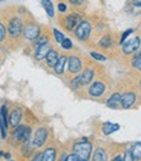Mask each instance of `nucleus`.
<instances>
[{"instance_id":"18","label":"nucleus","mask_w":141,"mask_h":161,"mask_svg":"<svg viewBox=\"0 0 141 161\" xmlns=\"http://www.w3.org/2000/svg\"><path fill=\"white\" fill-rule=\"evenodd\" d=\"M65 63H68V58H67L65 55H60V56H59V60H58V63L55 64V67H54V69H55V74H56V75H61L63 72H64Z\"/></svg>"},{"instance_id":"5","label":"nucleus","mask_w":141,"mask_h":161,"mask_svg":"<svg viewBox=\"0 0 141 161\" xmlns=\"http://www.w3.org/2000/svg\"><path fill=\"white\" fill-rule=\"evenodd\" d=\"M41 34V29L37 24H28V25L24 28V38L26 39V41H30V42H34L35 39L39 37Z\"/></svg>"},{"instance_id":"15","label":"nucleus","mask_w":141,"mask_h":161,"mask_svg":"<svg viewBox=\"0 0 141 161\" xmlns=\"http://www.w3.org/2000/svg\"><path fill=\"white\" fill-rule=\"evenodd\" d=\"M107 106L111 109H116V108H122V94L120 93H114L111 97L107 100Z\"/></svg>"},{"instance_id":"12","label":"nucleus","mask_w":141,"mask_h":161,"mask_svg":"<svg viewBox=\"0 0 141 161\" xmlns=\"http://www.w3.org/2000/svg\"><path fill=\"white\" fill-rule=\"evenodd\" d=\"M50 50H51V46H50V43H49V42L44 43V45H42L41 47H38V49L35 50L34 59H35L37 62H41L42 59H44L46 56H47V54L50 53Z\"/></svg>"},{"instance_id":"35","label":"nucleus","mask_w":141,"mask_h":161,"mask_svg":"<svg viewBox=\"0 0 141 161\" xmlns=\"http://www.w3.org/2000/svg\"><path fill=\"white\" fill-rule=\"evenodd\" d=\"M133 5L135 7H141V0H133Z\"/></svg>"},{"instance_id":"30","label":"nucleus","mask_w":141,"mask_h":161,"mask_svg":"<svg viewBox=\"0 0 141 161\" xmlns=\"http://www.w3.org/2000/svg\"><path fill=\"white\" fill-rule=\"evenodd\" d=\"M67 160L68 161H85L80 155H77V153H75V152H73V153L72 155H69L68 157H67Z\"/></svg>"},{"instance_id":"24","label":"nucleus","mask_w":141,"mask_h":161,"mask_svg":"<svg viewBox=\"0 0 141 161\" xmlns=\"http://www.w3.org/2000/svg\"><path fill=\"white\" fill-rule=\"evenodd\" d=\"M111 45H112V39H111V37H110V36H105L99 41V46L103 47V49H108Z\"/></svg>"},{"instance_id":"34","label":"nucleus","mask_w":141,"mask_h":161,"mask_svg":"<svg viewBox=\"0 0 141 161\" xmlns=\"http://www.w3.org/2000/svg\"><path fill=\"white\" fill-rule=\"evenodd\" d=\"M58 8H59V11H60V12H65V11H67V5H65L64 3H59Z\"/></svg>"},{"instance_id":"20","label":"nucleus","mask_w":141,"mask_h":161,"mask_svg":"<svg viewBox=\"0 0 141 161\" xmlns=\"http://www.w3.org/2000/svg\"><path fill=\"white\" fill-rule=\"evenodd\" d=\"M55 158H56V151H55V148L50 147L44 152H42V160L43 161H54Z\"/></svg>"},{"instance_id":"10","label":"nucleus","mask_w":141,"mask_h":161,"mask_svg":"<svg viewBox=\"0 0 141 161\" xmlns=\"http://www.w3.org/2000/svg\"><path fill=\"white\" fill-rule=\"evenodd\" d=\"M105 91H106V86L102 81H99V80L94 81L88 89V92L91 97H101V96L105 93Z\"/></svg>"},{"instance_id":"11","label":"nucleus","mask_w":141,"mask_h":161,"mask_svg":"<svg viewBox=\"0 0 141 161\" xmlns=\"http://www.w3.org/2000/svg\"><path fill=\"white\" fill-rule=\"evenodd\" d=\"M136 101V96L133 92H125L122 94V108L123 109H129Z\"/></svg>"},{"instance_id":"6","label":"nucleus","mask_w":141,"mask_h":161,"mask_svg":"<svg viewBox=\"0 0 141 161\" xmlns=\"http://www.w3.org/2000/svg\"><path fill=\"white\" fill-rule=\"evenodd\" d=\"M13 139L17 140V143H24L29 140V136H30V128L26 126H22L18 125L17 127H14V131H13Z\"/></svg>"},{"instance_id":"4","label":"nucleus","mask_w":141,"mask_h":161,"mask_svg":"<svg viewBox=\"0 0 141 161\" xmlns=\"http://www.w3.org/2000/svg\"><path fill=\"white\" fill-rule=\"evenodd\" d=\"M80 22H81V17L78 14H76V13L68 14V16H65V17L61 19L63 28H64L65 30H68V31H73L78 26V24Z\"/></svg>"},{"instance_id":"32","label":"nucleus","mask_w":141,"mask_h":161,"mask_svg":"<svg viewBox=\"0 0 141 161\" xmlns=\"http://www.w3.org/2000/svg\"><path fill=\"white\" fill-rule=\"evenodd\" d=\"M90 55L93 56L94 59H97V60H101V62H103V60H106V56H103V55H101V54H97V53H90Z\"/></svg>"},{"instance_id":"3","label":"nucleus","mask_w":141,"mask_h":161,"mask_svg":"<svg viewBox=\"0 0 141 161\" xmlns=\"http://www.w3.org/2000/svg\"><path fill=\"white\" fill-rule=\"evenodd\" d=\"M8 31H9V36L16 39L21 36V33H24V26L22 22L18 17H12L9 24H8Z\"/></svg>"},{"instance_id":"23","label":"nucleus","mask_w":141,"mask_h":161,"mask_svg":"<svg viewBox=\"0 0 141 161\" xmlns=\"http://www.w3.org/2000/svg\"><path fill=\"white\" fill-rule=\"evenodd\" d=\"M42 5L44 8V11L50 17H54V5L51 3V0H42Z\"/></svg>"},{"instance_id":"9","label":"nucleus","mask_w":141,"mask_h":161,"mask_svg":"<svg viewBox=\"0 0 141 161\" xmlns=\"http://www.w3.org/2000/svg\"><path fill=\"white\" fill-rule=\"evenodd\" d=\"M82 68V63H81V59L78 58L76 55H70L68 58V72L72 75H76L78 72L81 71Z\"/></svg>"},{"instance_id":"36","label":"nucleus","mask_w":141,"mask_h":161,"mask_svg":"<svg viewBox=\"0 0 141 161\" xmlns=\"http://www.w3.org/2000/svg\"><path fill=\"white\" fill-rule=\"evenodd\" d=\"M140 86H141V83H140Z\"/></svg>"},{"instance_id":"31","label":"nucleus","mask_w":141,"mask_h":161,"mask_svg":"<svg viewBox=\"0 0 141 161\" xmlns=\"http://www.w3.org/2000/svg\"><path fill=\"white\" fill-rule=\"evenodd\" d=\"M5 39V25L2 22V25H0V41H4Z\"/></svg>"},{"instance_id":"33","label":"nucleus","mask_w":141,"mask_h":161,"mask_svg":"<svg viewBox=\"0 0 141 161\" xmlns=\"http://www.w3.org/2000/svg\"><path fill=\"white\" fill-rule=\"evenodd\" d=\"M68 2L70 3V4H73V5H81L85 0H68Z\"/></svg>"},{"instance_id":"1","label":"nucleus","mask_w":141,"mask_h":161,"mask_svg":"<svg viewBox=\"0 0 141 161\" xmlns=\"http://www.w3.org/2000/svg\"><path fill=\"white\" fill-rule=\"evenodd\" d=\"M91 149H93V144L90 142H88L85 138H82L80 142L73 144V152L77 155H80L85 161H88L90 158Z\"/></svg>"},{"instance_id":"29","label":"nucleus","mask_w":141,"mask_h":161,"mask_svg":"<svg viewBox=\"0 0 141 161\" xmlns=\"http://www.w3.org/2000/svg\"><path fill=\"white\" fill-rule=\"evenodd\" d=\"M61 47L64 50H69L70 47H72V41H70L69 38H64L63 39V42H61Z\"/></svg>"},{"instance_id":"17","label":"nucleus","mask_w":141,"mask_h":161,"mask_svg":"<svg viewBox=\"0 0 141 161\" xmlns=\"http://www.w3.org/2000/svg\"><path fill=\"white\" fill-rule=\"evenodd\" d=\"M58 60H59V54H58V51L54 50V49H51L50 53L47 54V56H46V64H47L49 67H55V64L58 63Z\"/></svg>"},{"instance_id":"25","label":"nucleus","mask_w":141,"mask_h":161,"mask_svg":"<svg viewBox=\"0 0 141 161\" xmlns=\"http://www.w3.org/2000/svg\"><path fill=\"white\" fill-rule=\"evenodd\" d=\"M49 42V37L47 36H42V37H38L35 41H34V49L37 50L38 47H41L42 45H44V43H47Z\"/></svg>"},{"instance_id":"2","label":"nucleus","mask_w":141,"mask_h":161,"mask_svg":"<svg viewBox=\"0 0 141 161\" xmlns=\"http://www.w3.org/2000/svg\"><path fill=\"white\" fill-rule=\"evenodd\" d=\"M91 33V25L88 21H81L75 29V36L78 41H86Z\"/></svg>"},{"instance_id":"21","label":"nucleus","mask_w":141,"mask_h":161,"mask_svg":"<svg viewBox=\"0 0 141 161\" xmlns=\"http://www.w3.org/2000/svg\"><path fill=\"white\" fill-rule=\"evenodd\" d=\"M129 151L135 160H141V143H135Z\"/></svg>"},{"instance_id":"16","label":"nucleus","mask_w":141,"mask_h":161,"mask_svg":"<svg viewBox=\"0 0 141 161\" xmlns=\"http://www.w3.org/2000/svg\"><path fill=\"white\" fill-rule=\"evenodd\" d=\"M21 122V110L20 109H13L11 111V115H9V125L14 128L17 127Z\"/></svg>"},{"instance_id":"28","label":"nucleus","mask_w":141,"mask_h":161,"mask_svg":"<svg viewBox=\"0 0 141 161\" xmlns=\"http://www.w3.org/2000/svg\"><path fill=\"white\" fill-rule=\"evenodd\" d=\"M54 36H55V41H56L58 43H59V42L61 43V42H63V39L65 38V37L63 36V34L60 33V31H59L58 29H54Z\"/></svg>"},{"instance_id":"14","label":"nucleus","mask_w":141,"mask_h":161,"mask_svg":"<svg viewBox=\"0 0 141 161\" xmlns=\"http://www.w3.org/2000/svg\"><path fill=\"white\" fill-rule=\"evenodd\" d=\"M7 106L2 105V139L5 140L8 138V122H7Z\"/></svg>"},{"instance_id":"7","label":"nucleus","mask_w":141,"mask_h":161,"mask_svg":"<svg viewBox=\"0 0 141 161\" xmlns=\"http://www.w3.org/2000/svg\"><path fill=\"white\" fill-rule=\"evenodd\" d=\"M140 47V37H133L129 38L128 41H125L123 43V53L125 55H131L133 53H136Z\"/></svg>"},{"instance_id":"26","label":"nucleus","mask_w":141,"mask_h":161,"mask_svg":"<svg viewBox=\"0 0 141 161\" xmlns=\"http://www.w3.org/2000/svg\"><path fill=\"white\" fill-rule=\"evenodd\" d=\"M132 66L137 68L138 71H141V53L136 54L135 55V58H133V62H132Z\"/></svg>"},{"instance_id":"27","label":"nucleus","mask_w":141,"mask_h":161,"mask_svg":"<svg viewBox=\"0 0 141 161\" xmlns=\"http://www.w3.org/2000/svg\"><path fill=\"white\" fill-rule=\"evenodd\" d=\"M133 31H135V29H128V30H125V31H124V33L122 34V37H120V41H119L120 45H123L125 41H127V38L133 33Z\"/></svg>"},{"instance_id":"13","label":"nucleus","mask_w":141,"mask_h":161,"mask_svg":"<svg viewBox=\"0 0 141 161\" xmlns=\"http://www.w3.org/2000/svg\"><path fill=\"white\" fill-rule=\"evenodd\" d=\"M93 76H94V71L91 68H85L82 71V74L81 75H78V80H80V83L81 85H88L90 84V81L93 80Z\"/></svg>"},{"instance_id":"22","label":"nucleus","mask_w":141,"mask_h":161,"mask_svg":"<svg viewBox=\"0 0 141 161\" xmlns=\"http://www.w3.org/2000/svg\"><path fill=\"white\" fill-rule=\"evenodd\" d=\"M93 160H94V161H105V160H107L106 151H105L103 148H98L96 152H94Z\"/></svg>"},{"instance_id":"19","label":"nucleus","mask_w":141,"mask_h":161,"mask_svg":"<svg viewBox=\"0 0 141 161\" xmlns=\"http://www.w3.org/2000/svg\"><path fill=\"white\" fill-rule=\"evenodd\" d=\"M120 128V126L118 123H111V122H106L102 127V131H103L105 135H110V134H114L115 131H118Z\"/></svg>"},{"instance_id":"8","label":"nucleus","mask_w":141,"mask_h":161,"mask_svg":"<svg viewBox=\"0 0 141 161\" xmlns=\"http://www.w3.org/2000/svg\"><path fill=\"white\" fill-rule=\"evenodd\" d=\"M47 136H49V130H47L46 127H39L38 130L35 131V134H34L33 146H34V147H37V148L42 147L43 144L46 143Z\"/></svg>"}]
</instances>
